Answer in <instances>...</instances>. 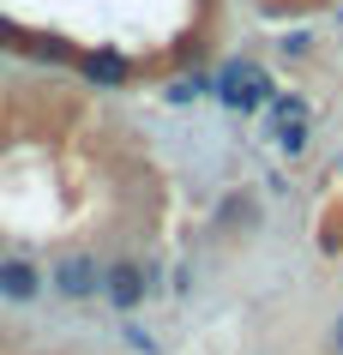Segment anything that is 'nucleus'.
<instances>
[{
    "instance_id": "obj_7",
    "label": "nucleus",
    "mask_w": 343,
    "mask_h": 355,
    "mask_svg": "<svg viewBox=\"0 0 343 355\" xmlns=\"http://www.w3.org/2000/svg\"><path fill=\"white\" fill-rule=\"evenodd\" d=\"M277 150H283V157H301L307 150V114H289L283 127H277Z\"/></svg>"
},
{
    "instance_id": "obj_11",
    "label": "nucleus",
    "mask_w": 343,
    "mask_h": 355,
    "mask_svg": "<svg viewBox=\"0 0 343 355\" xmlns=\"http://www.w3.org/2000/svg\"><path fill=\"white\" fill-rule=\"evenodd\" d=\"M331 349L343 355V313H337V325H331Z\"/></svg>"
},
{
    "instance_id": "obj_2",
    "label": "nucleus",
    "mask_w": 343,
    "mask_h": 355,
    "mask_svg": "<svg viewBox=\"0 0 343 355\" xmlns=\"http://www.w3.org/2000/svg\"><path fill=\"white\" fill-rule=\"evenodd\" d=\"M211 91L223 96L229 109H241V114H253V109H259V103H265V96H271V78L259 73V67H253V60H235V67H223V73L211 78Z\"/></svg>"
},
{
    "instance_id": "obj_6",
    "label": "nucleus",
    "mask_w": 343,
    "mask_h": 355,
    "mask_svg": "<svg viewBox=\"0 0 343 355\" xmlns=\"http://www.w3.org/2000/svg\"><path fill=\"white\" fill-rule=\"evenodd\" d=\"M24 55L30 60H60V67H78V49L60 37H24Z\"/></svg>"
},
{
    "instance_id": "obj_9",
    "label": "nucleus",
    "mask_w": 343,
    "mask_h": 355,
    "mask_svg": "<svg viewBox=\"0 0 343 355\" xmlns=\"http://www.w3.org/2000/svg\"><path fill=\"white\" fill-rule=\"evenodd\" d=\"M277 55L307 60V55H313V31H283V37H277Z\"/></svg>"
},
{
    "instance_id": "obj_12",
    "label": "nucleus",
    "mask_w": 343,
    "mask_h": 355,
    "mask_svg": "<svg viewBox=\"0 0 343 355\" xmlns=\"http://www.w3.org/2000/svg\"><path fill=\"white\" fill-rule=\"evenodd\" d=\"M6 49H12V42H0V55H6Z\"/></svg>"
},
{
    "instance_id": "obj_8",
    "label": "nucleus",
    "mask_w": 343,
    "mask_h": 355,
    "mask_svg": "<svg viewBox=\"0 0 343 355\" xmlns=\"http://www.w3.org/2000/svg\"><path fill=\"white\" fill-rule=\"evenodd\" d=\"M205 91H211V78H205V73H193V78H175L163 96H169V103H199Z\"/></svg>"
},
{
    "instance_id": "obj_4",
    "label": "nucleus",
    "mask_w": 343,
    "mask_h": 355,
    "mask_svg": "<svg viewBox=\"0 0 343 355\" xmlns=\"http://www.w3.org/2000/svg\"><path fill=\"white\" fill-rule=\"evenodd\" d=\"M78 73L91 78L96 91H121V85L133 78V60L121 55V49H85V55H78Z\"/></svg>"
},
{
    "instance_id": "obj_1",
    "label": "nucleus",
    "mask_w": 343,
    "mask_h": 355,
    "mask_svg": "<svg viewBox=\"0 0 343 355\" xmlns=\"http://www.w3.org/2000/svg\"><path fill=\"white\" fill-rule=\"evenodd\" d=\"M151 265H133V259H114L103 265V295H109L114 313H139L145 307V295H151Z\"/></svg>"
},
{
    "instance_id": "obj_10",
    "label": "nucleus",
    "mask_w": 343,
    "mask_h": 355,
    "mask_svg": "<svg viewBox=\"0 0 343 355\" xmlns=\"http://www.w3.org/2000/svg\"><path fill=\"white\" fill-rule=\"evenodd\" d=\"M121 331H127V343H133V349H145V355H157V337L145 331V325H121Z\"/></svg>"
},
{
    "instance_id": "obj_5",
    "label": "nucleus",
    "mask_w": 343,
    "mask_h": 355,
    "mask_svg": "<svg viewBox=\"0 0 343 355\" xmlns=\"http://www.w3.org/2000/svg\"><path fill=\"white\" fill-rule=\"evenodd\" d=\"M0 295L6 301H37L42 295V271L30 259H0Z\"/></svg>"
},
{
    "instance_id": "obj_3",
    "label": "nucleus",
    "mask_w": 343,
    "mask_h": 355,
    "mask_svg": "<svg viewBox=\"0 0 343 355\" xmlns=\"http://www.w3.org/2000/svg\"><path fill=\"white\" fill-rule=\"evenodd\" d=\"M49 289L67 301H85L103 289V265L91 259V253H67V259H55V271H49Z\"/></svg>"
}]
</instances>
